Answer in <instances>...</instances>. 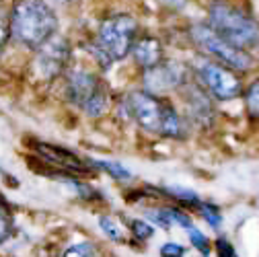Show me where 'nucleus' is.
Listing matches in <instances>:
<instances>
[{
	"mask_svg": "<svg viewBox=\"0 0 259 257\" xmlns=\"http://www.w3.org/2000/svg\"><path fill=\"white\" fill-rule=\"evenodd\" d=\"M58 257H105V255L95 243L82 241V243H74L68 249H64Z\"/></svg>",
	"mask_w": 259,
	"mask_h": 257,
	"instance_id": "ddd939ff",
	"label": "nucleus"
},
{
	"mask_svg": "<svg viewBox=\"0 0 259 257\" xmlns=\"http://www.w3.org/2000/svg\"><path fill=\"white\" fill-rule=\"evenodd\" d=\"M200 214H202V218L210 224L212 229H220V224H222V214H220V208H218V206L204 202V204H200Z\"/></svg>",
	"mask_w": 259,
	"mask_h": 257,
	"instance_id": "aec40b11",
	"label": "nucleus"
},
{
	"mask_svg": "<svg viewBox=\"0 0 259 257\" xmlns=\"http://www.w3.org/2000/svg\"><path fill=\"white\" fill-rule=\"evenodd\" d=\"M187 37L193 44V48H198L200 56L212 58V60L224 64V66L237 70L239 74H247L255 66V60H253L251 52H247L243 48H237V46L229 44L226 39H222L208 23L191 25L189 31H187Z\"/></svg>",
	"mask_w": 259,
	"mask_h": 257,
	"instance_id": "423d86ee",
	"label": "nucleus"
},
{
	"mask_svg": "<svg viewBox=\"0 0 259 257\" xmlns=\"http://www.w3.org/2000/svg\"><path fill=\"white\" fill-rule=\"evenodd\" d=\"M140 37V23L130 13H111L99 21L95 37L89 41L87 50L101 70H107L111 64L121 62L132 54L136 39Z\"/></svg>",
	"mask_w": 259,
	"mask_h": 257,
	"instance_id": "f03ea898",
	"label": "nucleus"
},
{
	"mask_svg": "<svg viewBox=\"0 0 259 257\" xmlns=\"http://www.w3.org/2000/svg\"><path fill=\"white\" fill-rule=\"evenodd\" d=\"M64 95L68 103L78 107L89 117H101L109 109V91L105 80L84 66H70L66 70Z\"/></svg>",
	"mask_w": 259,
	"mask_h": 257,
	"instance_id": "39448f33",
	"label": "nucleus"
},
{
	"mask_svg": "<svg viewBox=\"0 0 259 257\" xmlns=\"http://www.w3.org/2000/svg\"><path fill=\"white\" fill-rule=\"evenodd\" d=\"M179 95L185 109V119L200 127H210L216 121V99L193 76L181 87Z\"/></svg>",
	"mask_w": 259,
	"mask_h": 257,
	"instance_id": "9d476101",
	"label": "nucleus"
},
{
	"mask_svg": "<svg viewBox=\"0 0 259 257\" xmlns=\"http://www.w3.org/2000/svg\"><path fill=\"white\" fill-rule=\"evenodd\" d=\"M99 227H101V231L105 233L107 239H111L115 243H121L123 241V229H121V224L115 222L111 216H101L99 218Z\"/></svg>",
	"mask_w": 259,
	"mask_h": 257,
	"instance_id": "6ab92c4d",
	"label": "nucleus"
},
{
	"mask_svg": "<svg viewBox=\"0 0 259 257\" xmlns=\"http://www.w3.org/2000/svg\"><path fill=\"white\" fill-rule=\"evenodd\" d=\"M50 3H58V5H70L74 0H50Z\"/></svg>",
	"mask_w": 259,
	"mask_h": 257,
	"instance_id": "393cba45",
	"label": "nucleus"
},
{
	"mask_svg": "<svg viewBox=\"0 0 259 257\" xmlns=\"http://www.w3.org/2000/svg\"><path fill=\"white\" fill-rule=\"evenodd\" d=\"M72 62V46L64 35H54L48 39L41 48L35 50L33 62H31V70L33 76L39 80H56L66 74Z\"/></svg>",
	"mask_w": 259,
	"mask_h": 257,
	"instance_id": "6e6552de",
	"label": "nucleus"
},
{
	"mask_svg": "<svg viewBox=\"0 0 259 257\" xmlns=\"http://www.w3.org/2000/svg\"><path fill=\"white\" fill-rule=\"evenodd\" d=\"M91 165L97 167V169L107 171L117 181H130V179H132V173H130L125 167H121L119 163H113V160H91Z\"/></svg>",
	"mask_w": 259,
	"mask_h": 257,
	"instance_id": "f3484780",
	"label": "nucleus"
},
{
	"mask_svg": "<svg viewBox=\"0 0 259 257\" xmlns=\"http://www.w3.org/2000/svg\"><path fill=\"white\" fill-rule=\"evenodd\" d=\"M185 249L177 243H165L163 247H160V255L163 257H183Z\"/></svg>",
	"mask_w": 259,
	"mask_h": 257,
	"instance_id": "b1692460",
	"label": "nucleus"
},
{
	"mask_svg": "<svg viewBox=\"0 0 259 257\" xmlns=\"http://www.w3.org/2000/svg\"><path fill=\"white\" fill-rule=\"evenodd\" d=\"M119 109L127 119L136 121L142 130L165 138L181 140L187 136V119L175 109L167 97H158L144 89L125 95Z\"/></svg>",
	"mask_w": 259,
	"mask_h": 257,
	"instance_id": "f257e3e1",
	"label": "nucleus"
},
{
	"mask_svg": "<svg viewBox=\"0 0 259 257\" xmlns=\"http://www.w3.org/2000/svg\"><path fill=\"white\" fill-rule=\"evenodd\" d=\"M193 76L191 66L179 62V60H165L158 66L142 70V87L144 91L165 97L171 91H181V87Z\"/></svg>",
	"mask_w": 259,
	"mask_h": 257,
	"instance_id": "1a4fd4ad",
	"label": "nucleus"
},
{
	"mask_svg": "<svg viewBox=\"0 0 259 257\" xmlns=\"http://www.w3.org/2000/svg\"><path fill=\"white\" fill-rule=\"evenodd\" d=\"M132 58L142 70L154 68L160 62H165V44L154 35H140L132 48Z\"/></svg>",
	"mask_w": 259,
	"mask_h": 257,
	"instance_id": "f8f14e48",
	"label": "nucleus"
},
{
	"mask_svg": "<svg viewBox=\"0 0 259 257\" xmlns=\"http://www.w3.org/2000/svg\"><path fill=\"white\" fill-rule=\"evenodd\" d=\"M13 39V27H11V9L0 5V56L7 50Z\"/></svg>",
	"mask_w": 259,
	"mask_h": 257,
	"instance_id": "dca6fc26",
	"label": "nucleus"
},
{
	"mask_svg": "<svg viewBox=\"0 0 259 257\" xmlns=\"http://www.w3.org/2000/svg\"><path fill=\"white\" fill-rule=\"evenodd\" d=\"M187 233H189V241H191V245L196 247L204 257H208V255H210V241H208V237H206L202 231H198L196 227L189 229Z\"/></svg>",
	"mask_w": 259,
	"mask_h": 257,
	"instance_id": "412c9836",
	"label": "nucleus"
},
{
	"mask_svg": "<svg viewBox=\"0 0 259 257\" xmlns=\"http://www.w3.org/2000/svg\"><path fill=\"white\" fill-rule=\"evenodd\" d=\"M208 25L237 48L247 52L259 48V23L247 0H210Z\"/></svg>",
	"mask_w": 259,
	"mask_h": 257,
	"instance_id": "7ed1b4c3",
	"label": "nucleus"
},
{
	"mask_svg": "<svg viewBox=\"0 0 259 257\" xmlns=\"http://www.w3.org/2000/svg\"><path fill=\"white\" fill-rule=\"evenodd\" d=\"M163 191H165L169 198L177 200L181 206H187V208H200V204H202L196 191L185 189V187H165Z\"/></svg>",
	"mask_w": 259,
	"mask_h": 257,
	"instance_id": "4468645a",
	"label": "nucleus"
},
{
	"mask_svg": "<svg viewBox=\"0 0 259 257\" xmlns=\"http://www.w3.org/2000/svg\"><path fill=\"white\" fill-rule=\"evenodd\" d=\"M191 72L196 78L216 101H233L237 97H241L245 87H243V76L224 66V64L200 56L196 62L191 64Z\"/></svg>",
	"mask_w": 259,
	"mask_h": 257,
	"instance_id": "0eeeda50",
	"label": "nucleus"
},
{
	"mask_svg": "<svg viewBox=\"0 0 259 257\" xmlns=\"http://www.w3.org/2000/svg\"><path fill=\"white\" fill-rule=\"evenodd\" d=\"M3 3H5V0H0V5H3Z\"/></svg>",
	"mask_w": 259,
	"mask_h": 257,
	"instance_id": "a878e982",
	"label": "nucleus"
},
{
	"mask_svg": "<svg viewBox=\"0 0 259 257\" xmlns=\"http://www.w3.org/2000/svg\"><path fill=\"white\" fill-rule=\"evenodd\" d=\"M35 150L37 154L46 160V163L50 165H56V169H62V171H68V173H76L78 177H84L89 175V163H82V160L66 150V148H62V146H54V144H46V142H39L35 144Z\"/></svg>",
	"mask_w": 259,
	"mask_h": 257,
	"instance_id": "9b49d317",
	"label": "nucleus"
},
{
	"mask_svg": "<svg viewBox=\"0 0 259 257\" xmlns=\"http://www.w3.org/2000/svg\"><path fill=\"white\" fill-rule=\"evenodd\" d=\"M243 99H245V109L251 119H259V78H255L245 91H243Z\"/></svg>",
	"mask_w": 259,
	"mask_h": 257,
	"instance_id": "2eb2a0df",
	"label": "nucleus"
},
{
	"mask_svg": "<svg viewBox=\"0 0 259 257\" xmlns=\"http://www.w3.org/2000/svg\"><path fill=\"white\" fill-rule=\"evenodd\" d=\"M216 251H218V257H239L237 251H235V247L231 245V241L224 239V237H220L216 241Z\"/></svg>",
	"mask_w": 259,
	"mask_h": 257,
	"instance_id": "5701e85b",
	"label": "nucleus"
},
{
	"mask_svg": "<svg viewBox=\"0 0 259 257\" xmlns=\"http://www.w3.org/2000/svg\"><path fill=\"white\" fill-rule=\"evenodd\" d=\"M58 15L50 0H15L11 7L13 39L27 50H37L58 35Z\"/></svg>",
	"mask_w": 259,
	"mask_h": 257,
	"instance_id": "20e7f679",
	"label": "nucleus"
},
{
	"mask_svg": "<svg viewBox=\"0 0 259 257\" xmlns=\"http://www.w3.org/2000/svg\"><path fill=\"white\" fill-rule=\"evenodd\" d=\"M13 229H15L13 214H11V210L7 208V204L0 202V247H3V245L11 239Z\"/></svg>",
	"mask_w": 259,
	"mask_h": 257,
	"instance_id": "a211bd4d",
	"label": "nucleus"
},
{
	"mask_svg": "<svg viewBox=\"0 0 259 257\" xmlns=\"http://www.w3.org/2000/svg\"><path fill=\"white\" fill-rule=\"evenodd\" d=\"M130 227H132V233H134V237L138 241H146V239H150L154 235V229L150 227L148 222H144V220H132Z\"/></svg>",
	"mask_w": 259,
	"mask_h": 257,
	"instance_id": "4be33fe9",
	"label": "nucleus"
}]
</instances>
